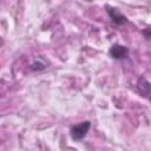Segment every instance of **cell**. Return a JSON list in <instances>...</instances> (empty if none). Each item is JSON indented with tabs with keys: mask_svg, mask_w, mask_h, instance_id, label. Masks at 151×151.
<instances>
[{
	"mask_svg": "<svg viewBox=\"0 0 151 151\" xmlns=\"http://www.w3.org/2000/svg\"><path fill=\"white\" fill-rule=\"evenodd\" d=\"M138 88H139V91H140L142 93L147 94V93L150 92V90H151V85H150V83L146 81L144 78H139V79H138Z\"/></svg>",
	"mask_w": 151,
	"mask_h": 151,
	"instance_id": "4",
	"label": "cell"
},
{
	"mask_svg": "<svg viewBox=\"0 0 151 151\" xmlns=\"http://www.w3.org/2000/svg\"><path fill=\"white\" fill-rule=\"evenodd\" d=\"M109 53H110V55H111L113 59L119 60V59H124V58L127 57L129 50H127V47H125V46H123V45L114 44V45H112V46L110 47Z\"/></svg>",
	"mask_w": 151,
	"mask_h": 151,
	"instance_id": "2",
	"label": "cell"
},
{
	"mask_svg": "<svg viewBox=\"0 0 151 151\" xmlns=\"http://www.w3.org/2000/svg\"><path fill=\"white\" fill-rule=\"evenodd\" d=\"M31 68H32L33 71H41V70L46 68V64H45V63H42V61H41V59H39V60H35V61L32 64Z\"/></svg>",
	"mask_w": 151,
	"mask_h": 151,
	"instance_id": "5",
	"label": "cell"
},
{
	"mask_svg": "<svg viewBox=\"0 0 151 151\" xmlns=\"http://www.w3.org/2000/svg\"><path fill=\"white\" fill-rule=\"evenodd\" d=\"M90 127H91V123H90L88 120L83 122V123H80V124H78V125L72 126L71 130H70L71 138H72L73 140H81V139L87 134Z\"/></svg>",
	"mask_w": 151,
	"mask_h": 151,
	"instance_id": "1",
	"label": "cell"
},
{
	"mask_svg": "<svg viewBox=\"0 0 151 151\" xmlns=\"http://www.w3.org/2000/svg\"><path fill=\"white\" fill-rule=\"evenodd\" d=\"M107 13H109L110 18L112 19V21L114 24H117V25H125L127 22V19L122 13H119V11L116 9V8L107 7Z\"/></svg>",
	"mask_w": 151,
	"mask_h": 151,
	"instance_id": "3",
	"label": "cell"
}]
</instances>
